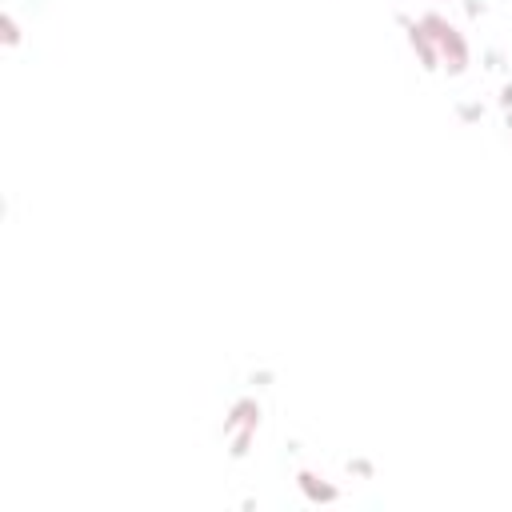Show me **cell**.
Here are the masks:
<instances>
[{"mask_svg":"<svg viewBox=\"0 0 512 512\" xmlns=\"http://www.w3.org/2000/svg\"><path fill=\"white\" fill-rule=\"evenodd\" d=\"M412 40H416V48H420V56H424L428 68H444V72H452V76L464 72V64H468V44H464V36H460L444 16H424V20L412 28Z\"/></svg>","mask_w":512,"mask_h":512,"instance_id":"1","label":"cell"}]
</instances>
